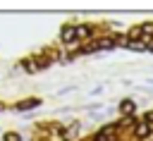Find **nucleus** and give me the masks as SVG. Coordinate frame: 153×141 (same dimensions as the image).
Listing matches in <instances>:
<instances>
[{
  "mask_svg": "<svg viewBox=\"0 0 153 141\" xmlns=\"http://www.w3.org/2000/svg\"><path fill=\"white\" fill-rule=\"evenodd\" d=\"M74 36H76V29H74V26H67V29L62 31V38H65V41H72Z\"/></svg>",
  "mask_w": 153,
  "mask_h": 141,
  "instance_id": "f257e3e1",
  "label": "nucleus"
},
{
  "mask_svg": "<svg viewBox=\"0 0 153 141\" xmlns=\"http://www.w3.org/2000/svg\"><path fill=\"white\" fill-rule=\"evenodd\" d=\"M136 134H139V136H146V134H148V127H146V124H139V127H136Z\"/></svg>",
  "mask_w": 153,
  "mask_h": 141,
  "instance_id": "f03ea898",
  "label": "nucleus"
},
{
  "mask_svg": "<svg viewBox=\"0 0 153 141\" xmlns=\"http://www.w3.org/2000/svg\"><path fill=\"white\" fill-rule=\"evenodd\" d=\"M36 103H38V100H26V103H22V105H19V110H26V108H33Z\"/></svg>",
  "mask_w": 153,
  "mask_h": 141,
  "instance_id": "7ed1b4c3",
  "label": "nucleus"
},
{
  "mask_svg": "<svg viewBox=\"0 0 153 141\" xmlns=\"http://www.w3.org/2000/svg\"><path fill=\"white\" fill-rule=\"evenodd\" d=\"M131 110H134V103H129V100L122 103V112H131Z\"/></svg>",
  "mask_w": 153,
  "mask_h": 141,
  "instance_id": "20e7f679",
  "label": "nucleus"
},
{
  "mask_svg": "<svg viewBox=\"0 0 153 141\" xmlns=\"http://www.w3.org/2000/svg\"><path fill=\"white\" fill-rule=\"evenodd\" d=\"M5 141H19V136H17V134H7V136H5Z\"/></svg>",
  "mask_w": 153,
  "mask_h": 141,
  "instance_id": "39448f33",
  "label": "nucleus"
},
{
  "mask_svg": "<svg viewBox=\"0 0 153 141\" xmlns=\"http://www.w3.org/2000/svg\"><path fill=\"white\" fill-rule=\"evenodd\" d=\"M96 141H105V136H103V134H100V136H96Z\"/></svg>",
  "mask_w": 153,
  "mask_h": 141,
  "instance_id": "423d86ee",
  "label": "nucleus"
}]
</instances>
